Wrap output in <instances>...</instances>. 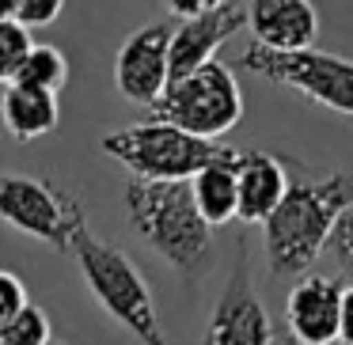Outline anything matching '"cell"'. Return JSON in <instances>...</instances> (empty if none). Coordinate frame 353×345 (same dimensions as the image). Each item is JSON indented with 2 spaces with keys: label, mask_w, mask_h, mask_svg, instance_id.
Returning a JSON list of instances; mask_svg holds the SVG:
<instances>
[{
  "label": "cell",
  "mask_w": 353,
  "mask_h": 345,
  "mask_svg": "<svg viewBox=\"0 0 353 345\" xmlns=\"http://www.w3.org/2000/svg\"><path fill=\"white\" fill-rule=\"evenodd\" d=\"M31 46H34V39L23 23H16V19H12V23H0V84L4 87L16 80V72H19V65L27 61Z\"/></svg>",
  "instance_id": "18"
},
{
  "label": "cell",
  "mask_w": 353,
  "mask_h": 345,
  "mask_svg": "<svg viewBox=\"0 0 353 345\" xmlns=\"http://www.w3.org/2000/svg\"><path fill=\"white\" fill-rule=\"evenodd\" d=\"M247 27H251L259 50L300 54V50H315L323 23L312 0H251L247 4Z\"/></svg>",
  "instance_id": "12"
},
{
  "label": "cell",
  "mask_w": 353,
  "mask_h": 345,
  "mask_svg": "<svg viewBox=\"0 0 353 345\" xmlns=\"http://www.w3.org/2000/svg\"><path fill=\"white\" fill-rule=\"evenodd\" d=\"M236 167H239V148L224 145L221 152H216V160H209L205 167L190 178L194 205H198L201 220H205L209 228H221V224L236 220V205H239Z\"/></svg>",
  "instance_id": "14"
},
{
  "label": "cell",
  "mask_w": 353,
  "mask_h": 345,
  "mask_svg": "<svg viewBox=\"0 0 353 345\" xmlns=\"http://www.w3.org/2000/svg\"><path fill=\"white\" fill-rule=\"evenodd\" d=\"M338 342L353 345V284L342 289V319H338Z\"/></svg>",
  "instance_id": "23"
},
{
  "label": "cell",
  "mask_w": 353,
  "mask_h": 345,
  "mask_svg": "<svg viewBox=\"0 0 353 345\" xmlns=\"http://www.w3.org/2000/svg\"><path fill=\"white\" fill-rule=\"evenodd\" d=\"M122 205H125V220L133 224V231L171 269H179L183 277L205 273L209 258H213V228L201 220L190 182L125 178Z\"/></svg>",
  "instance_id": "2"
},
{
  "label": "cell",
  "mask_w": 353,
  "mask_h": 345,
  "mask_svg": "<svg viewBox=\"0 0 353 345\" xmlns=\"http://www.w3.org/2000/svg\"><path fill=\"white\" fill-rule=\"evenodd\" d=\"M201 345H274V319L254 289L243 243L236 251V266L221 289V300L209 311Z\"/></svg>",
  "instance_id": "8"
},
{
  "label": "cell",
  "mask_w": 353,
  "mask_h": 345,
  "mask_svg": "<svg viewBox=\"0 0 353 345\" xmlns=\"http://www.w3.org/2000/svg\"><path fill=\"white\" fill-rule=\"evenodd\" d=\"M251 76H262L277 87L304 95L307 103L330 110V114L353 118V57L323 54V50H300V54H270L251 46L239 54Z\"/></svg>",
  "instance_id": "7"
},
{
  "label": "cell",
  "mask_w": 353,
  "mask_h": 345,
  "mask_svg": "<svg viewBox=\"0 0 353 345\" xmlns=\"http://www.w3.org/2000/svg\"><path fill=\"white\" fill-rule=\"evenodd\" d=\"M285 167L289 190L262 224V247L274 277H304L327 251L338 216L353 205V167L307 171L296 160H285Z\"/></svg>",
  "instance_id": "1"
},
{
  "label": "cell",
  "mask_w": 353,
  "mask_h": 345,
  "mask_svg": "<svg viewBox=\"0 0 353 345\" xmlns=\"http://www.w3.org/2000/svg\"><path fill=\"white\" fill-rule=\"evenodd\" d=\"M285 345H296V342H292V337H285Z\"/></svg>",
  "instance_id": "25"
},
{
  "label": "cell",
  "mask_w": 353,
  "mask_h": 345,
  "mask_svg": "<svg viewBox=\"0 0 353 345\" xmlns=\"http://www.w3.org/2000/svg\"><path fill=\"white\" fill-rule=\"evenodd\" d=\"M50 315L39 304H27L12 322L0 326V345H50Z\"/></svg>",
  "instance_id": "17"
},
{
  "label": "cell",
  "mask_w": 353,
  "mask_h": 345,
  "mask_svg": "<svg viewBox=\"0 0 353 345\" xmlns=\"http://www.w3.org/2000/svg\"><path fill=\"white\" fill-rule=\"evenodd\" d=\"M0 220L61 254H72L77 236L88 228L77 194L19 171H0Z\"/></svg>",
  "instance_id": "6"
},
{
  "label": "cell",
  "mask_w": 353,
  "mask_h": 345,
  "mask_svg": "<svg viewBox=\"0 0 353 345\" xmlns=\"http://www.w3.org/2000/svg\"><path fill=\"white\" fill-rule=\"evenodd\" d=\"M327 254L338 262V269H342L353 284V205L338 216L334 231H330V239H327Z\"/></svg>",
  "instance_id": "19"
},
{
  "label": "cell",
  "mask_w": 353,
  "mask_h": 345,
  "mask_svg": "<svg viewBox=\"0 0 353 345\" xmlns=\"http://www.w3.org/2000/svg\"><path fill=\"white\" fill-rule=\"evenodd\" d=\"M65 80H69V61H65V54L57 46H42V42H34L31 54H27V61L19 65V72H16V80H12V84L57 95L65 87Z\"/></svg>",
  "instance_id": "16"
},
{
  "label": "cell",
  "mask_w": 353,
  "mask_h": 345,
  "mask_svg": "<svg viewBox=\"0 0 353 345\" xmlns=\"http://www.w3.org/2000/svg\"><path fill=\"white\" fill-rule=\"evenodd\" d=\"M65 12V0H19V19L16 23H23L27 31L31 27H50L57 23Z\"/></svg>",
  "instance_id": "21"
},
{
  "label": "cell",
  "mask_w": 353,
  "mask_h": 345,
  "mask_svg": "<svg viewBox=\"0 0 353 345\" xmlns=\"http://www.w3.org/2000/svg\"><path fill=\"white\" fill-rule=\"evenodd\" d=\"M103 156L122 163L130 178H145V182H190L209 160H216L224 145L216 140H201L190 133L175 129L168 122H137L114 129L99 140Z\"/></svg>",
  "instance_id": "4"
},
{
  "label": "cell",
  "mask_w": 353,
  "mask_h": 345,
  "mask_svg": "<svg viewBox=\"0 0 353 345\" xmlns=\"http://www.w3.org/2000/svg\"><path fill=\"white\" fill-rule=\"evenodd\" d=\"M27 304H31V300H27L23 281H19L16 273H8V269H0V326L16 319Z\"/></svg>",
  "instance_id": "20"
},
{
  "label": "cell",
  "mask_w": 353,
  "mask_h": 345,
  "mask_svg": "<svg viewBox=\"0 0 353 345\" xmlns=\"http://www.w3.org/2000/svg\"><path fill=\"white\" fill-rule=\"evenodd\" d=\"M156 122H168L175 129L201 140H216L232 133L243 118V92L224 61H209L183 80H171L160 103L152 107Z\"/></svg>",
  "instance_id": "5"
},
{
  "label": "cell",
  "mask_w": 353,
  "mask_h": 345,
  "mask_svg": "<svg viewBox=\"0 0 353 345\" xmlns=\"http://www.w3.org/2000/svg\"><path fill=\"white\" fill-rule=\"evenodd\" d=\"M50 345H61V342H50Z\"/></svg>",
  "instance_id": "26"
},
{
  "label": "cell",
  "mask_w": 353,
  "mask_h": 345,
  "mask_svg": "<svg viewBox=\"0 0 353 345\" xmlns=\"http://www.w3.org/2000/svg\"><path fill=\"white\" fill-rule=\"evenodd\" d=\"M247 27V8L243 4H224V8L209 12L198 19H183L171 27V50H168V69L171 80H183L198 72L201 65L216 61V50Z\"/></svg>",
  "instance_id": "11"
},
{
  "label": "cell",
  "mask_w": 353,
  "mask_h": 345,
  "mask_svg": "<svg viewBox=\"0 0 353 345\" xmlns=\"http://www.w3.org/2000/svg\"><path fill=\"white\" fill-rule=\"evenodd\" d=\"M168 4V12L183 23V19H198V16H209V12L224 8L228 0H163Z\"/></svg>",
  "instance_id": "22"
},
{
  "label": "cell",
  "mask_w": 353,
  "mask_h": 345,
  "mask_svg": "<svg viewBox=\"0 0 353 345\" xmlns=\"http://www.w3.org/2000/svg\"><path fill=\"white\" fill-rule=\"evenodd\" d=\"M72 258H77L80 277H84L88 292L95 296V304L118 326H125L141 345H168L152 289H148L145 273L137 269V262L122 247H114L110 239L84 228L72 243Z\"/></svg>",
  "instance_id": "3"
},
{
  "label": "cell",
  "mask_w": 353,
  "mask_h": 345,
  "mask_svg": "<svg viewBox=\"0 0 353 345\" xmlns=\"http://www.w3.org/2000/svg\"><path fill=\"white\" fill-rule=\"evenodd\" d=\"M342 289L330 273H304L285 296V322L296 345H334L342 319Z\"/></svg>",
  "instance_id": "10"
},
{
  "label": "cell",
  "mask_w": 353,
  "mask_h": 345,
  "mask_svg": "<svg viewBox=\"0 0 353 345\" xmlns=\"http://www.w3.org/2000/svg\"><path fill=\"white\" fill-rule=\"evenodd\" d=\"M289 190V167L285 156H274L266 148H239V167H236V220L243 224H266L270 213L281 205Z\"/></svg>",
  "instance_id": "13"
},
{
  "label": "cell",
  "mask_w": 353,
  "mask_h": 345,
  "mask_svg": "<svg viewBox=\"0 0 353 345\" xmlns=\"http://www.w3.org/2000/svg\"><path fill=\"white\" fill-rule=\"evenodd\" d=\"M171 19H156V23L133 31L122 42L114 57V87L122 92V99L137 103V107L152 110L160 103V95L171 84L168 69V50H171Z\"/></svg>",
  "instance_id": "9"
},
{
  "label": "cell",
  "mask_w": 353,
  "mask_h": 345,
  "mask_svg": "<svg viewBox=\"0 0 353 345\" xmlns=\"http://www.w3.org/2000/svg\"><path fill=\"white\" fill-rule=\"evenodd\" d=\"M19 19V0H0V23Z\"/></svg>",
  "instance_id": "24"
},
{
  "label": "cell",
  "mask_w": 353,
  "mask_h": 345,
  "mask_svg": "<svg viewBox=\"0 0 353 345\" xmlns=\"http://www.w3.org/2000/svg\"><path fill=\"white\" fill-rule=\"evenodd\" d=\"M0 122H4V129H8L12 140L31 145V140L50 137V133L61 125V103L50 92L8 84L4 95H0Z\"/></svg>",
  "instance_id": "15"
}]
</instances>
